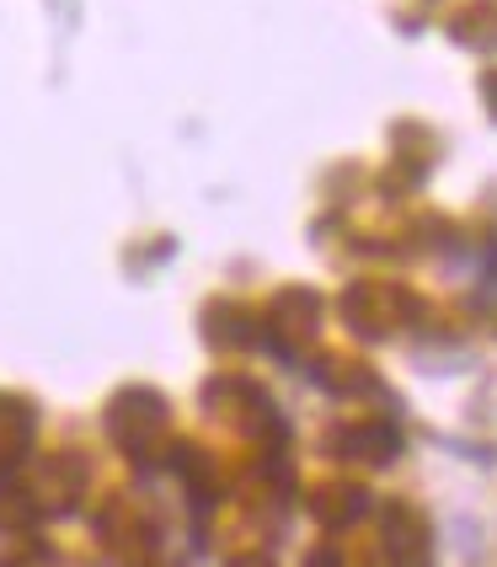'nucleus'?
Masks as SVG:
<instances>
[{
  "instance_id": "f257e3e1",
  "label": "nucleus",
  "mask_w": 497,
  "mask_h": 567,
  "mask_svg": "<svg viewBox=\"0 0 497 567\" xmlns=\"http://www.w3.org/2000/svg\"><path fill=\"white\" fill-rule=\"evenodd\" d=\"M161 423H166V402L156 391H124L113 402V440L124 444L128 455H145L161 440Z\"/></svg>"
},
{
  "instance_id": "7ed1b4c3",
  "label": "nucleus",
  "mask_w": 497,
  "mask_h": 567,
  "mask_svg": "<svg viewBox=\"0 0 497 567\" xmlns=\"http://www.w3.org/2000/svg\"><path fill=\"white\" fill-rule=\"evenodd\" d=\"M321 498H327V504H321V519H327V525H353V519L370 508L359 487H338V493H321Z\"/></svg>"
},
{
  "instance_id": "20e7f679",
  "label": "nucleus",
  "mask_w": 497,
  "mask_h": 567,
  "mask_svg": "<svg viewBox=\"0 0 497 567\" xmlns=\"http://www.w3.org/2000/svg\"><path fill=\"white\" fill-rule=\"evenodd\" d=\"M230 567H273V563H268V557H236Z\"/></svg>"
},
{
  "instance_id": "f03ea898",
  "label": "nucleus",
  "mask_w": 497,
  "mask_h": 567,
  "mask_svg": "<svg viewBox=\"0 0 497 567\" xmlns=\"http://www.w3.org/2000/svg\"><path fill=\"white\" fill-rule=\"evenodd\" d=\"M385 557H391V567H423V557H428L423 519H417L412 508H402V504L385 514Z\"/></svg>"
}]
</instances>
